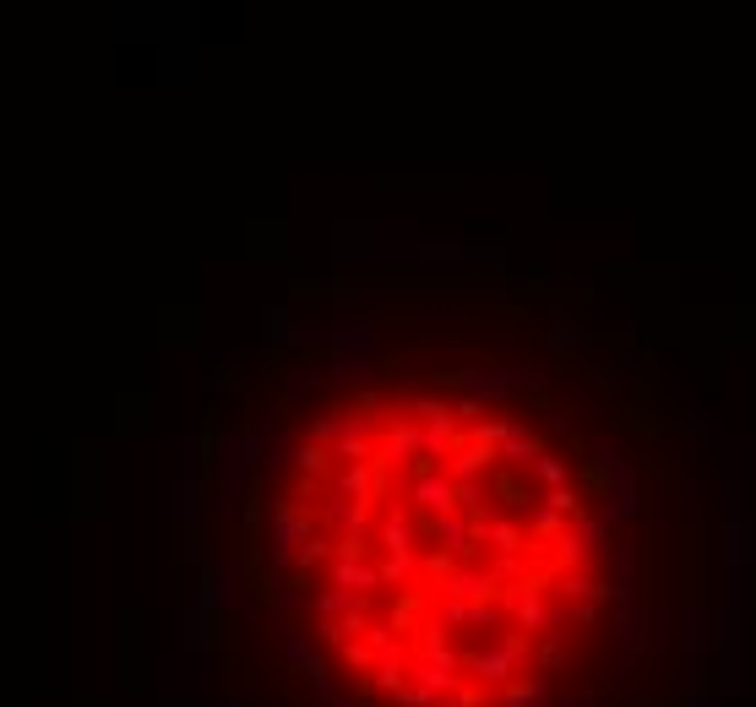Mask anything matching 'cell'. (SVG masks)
Returning a JSON list of instances; mask_svg holds the SVG:
<instances>
[{
	"instance_id": "cell-1",
	"label": "cell",
	"mask_w": 756,
	"mask_h": 707,
	"mask_svg": "<svg viewBox=\"0 0 756 707\" xmlns=\"http://www.w3.org/2000/svg\"><path fill=\"white\" fill-rule=\"evenodd\" d=\"M544 697H550V675H523L517 686L501 691V707H539Z\"/></svg>"
}]
</instances>
